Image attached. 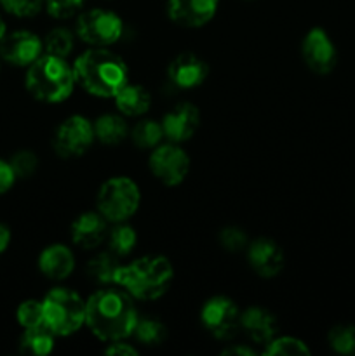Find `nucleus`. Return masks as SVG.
Returning a JSON list of instances; mask_svg holds the SVG:
<instances>
[{
	"mask_svg": "<svg viewBox=\"0 0 355 356\" xmlns=\"http://www.w3.org/2000/svg\"><path fill=\"white\" fill-rule=\"evenodd\" d=\"M86 323L101 341H122L132 336L138 312L131 294L120 289L97 291L86 302Z\"/></svg>",
	"mask_w": 355,
	"mask_h": 356,
	"instance_id": "f257e3e1",
	"label": "nucleus"
},
{
	"mask_svg": "<svg viewBox=\"0 0 355 356\" xmlns=\"http://www.w3.org/2000/svg\"><path fill=\"white\" fill-rule=\"evenodd\" d=\"M75 80L89 94L115 97L127 83V66L106 49H90L80 54L73 65Z\"/></svg>",
	"mask_w": 355,
	"mask_h": 356,
	"instance_id": "f03ea898",
	"label": "nucleus"
},
{
	"mask_svg": "<svg viewBox=\"0 0 355 356\" xmlns=\"http://www.w3.org/2000/svg\"><path fill=\"white\" fill-rule=\"evenodd\" d=\"M173 266L164 256L141 257L127 266H120L115 284L141 301H153L167 292L173 282Z\"/></svg>",
	"mask_w": 355,
	"mask_h": 356,
	"instance_id": "7ed1b4c3",
	"label": "nucleus"
},
{
	"mask_svg": "<svg viewBox=\"0 0 355 356\" xmlns=\"http://www.w3.org/2000/svg\"><path fill=\"white\" fill-rule=\"evenodd\" d=\"M73 68L66 65L65 58L45 54L33 61L26 73L28 92L44 103H61L72 94L75 86Z\"/></svg>",
	"mask_w": 355,
	"mask_h": 356,
	"instance_id": "20e7f679",
	"label": "nucleus"
},
{
	"mask_svg": "<svg viewBox=\"0 0 355 356\" xmlns=\"http://www.w3.org/2000/svg\"><path fill=\"white\" fill-rule=\"evenodd\" d=\"M44 325L54 336L75 334L86 323V302L68 289H52L42 301Z\"/></svg>",
	"mask_w": 355,
	"mask_h": 356,
	"instance_id": "39448f33",
	"label": "nucleus"
},
{
	"mask_svg": "<svg viewBox=\"0 0 355 356\" xmlns=\"http://www.w3.org/2000/svg\"><path fill=\"white\" fill-rule=\"evenodd\" d=\"M141 195L134 181L127 177H113L103 183L97 193V211L106 221L124 222L139 207Z\"/></svg>",
	"mask_w": 355,
	"mask_h": 356,
	"instance_id": "423d86ee",
	"label": "nucleus"
},
{
	"mask_svg": "<svg viewBox=\"0 0 355 356\" xmlns=\"http://www.w3.org/2000/svg\"><path fill=\"white\" fill-rule=\"evenodd\" d=\"M122 30H124L122 19L110 10H87L77 21V35L86 44L97 45V47L115 44L120 38Z\"/></svg>",
	"mask_w": 355,
	"mask_h": 356,
	"instance_id": "0eeeda50",
	"label": "nucleus"
},
{
	"mask_svg": "<svg viewBox=\"0 0 355 356\" xmlns=\"http://www.w3.org/2000/svg\"><path fill=\"white\" fill-rule=\"evenodd\" d=\"M200 322L216 339H230L240 329V312L230 298L216 296L202 306Z\"/></svg>",
	"mask_w": 355,
	"mask_h": 356,
	"instance_id": "6e6552de",
	"label": "nucleus"
},
{
	"mask_svg": "<svg viewBox=\"0 0 355 356\" xmlns=\"http://www.w3.org/2000/svg\"><path fill=\"white\" fill-rule=\"evenodd\" d=\"M94 125L86 117L73 115L58 127L54 136V149L63 159L80 156L94 141Z\"/></svg>",
	"mask_w": 355,
	"mask_h": 356,
	"instance_id": "1a4fd4ad",
	"label": "nucleus"
},
{
	"mask_svg": "<svg viewBox=\"0 0 355 356\" xmlns=\"http://www.w3.org/2000/svg\"><path fill=\"white\" fill-rule=\"evenodd\" d=\"M150 169L160 183L176 186L183 183L190 170V159L174 145H159L150 155Z\"/></svg>",
	"mask_w": 355,
	"mask_h": 356,
	"instance_id": "9d476101",
	"label": "nucleus"
},
{
	"mask_svg": "<svg viewBox=\"0 0 355 356\" xmlns=\"http://www.w3.org/2000/svg\"><path fill=\"white\" fill-rule=\"evenodd\" d=\"M301 54L306 66L319 75H327L333 72L338 61L336 47L322 28H312L306 33L301 45Z\"/></svg>",
	"mask_w": 355,
	"mask_h": 356,
	"instance_id": "9b49d317",
	"label": "nucleus"
},
{
	"mask_svg": "<svg viewBox=\"0 0 355 356\" xmlns=\"http://www.w3.org/2000/svg\"><path fill=\"white\" fill-rule=\"evenodd\" d=\"M42 54V42L35 33L26 30L3 35L0 40V56L16 66H30Z\"/></svg>",
	"mask_w": 355,
	"mask_h": 356,
	"instance_id": "f8f14e48",
	"label": "nucleus"
},
{
	"mask_svg": "<svg viewBox=\"0 0 355 356\" xmlns=\"http://www.w3.org/2000/svg\"><path fill=\"white\" fill-rule=\"evenodd\" d=\"M218 0H169L167 13L176 24L184 28H198L212 19Z\"/></svg>",
	"mask_w": 355,
	"mask_h": 356,
	"instance_id": "ddd939ff",
	"label": "nucleus"
},
{
	"mask_svg": "<svg viewBox=\"0 0 355 356\" xmlns=\"http://www.w3.org/2000/svg\"><path fill=\"white\" fill-rule=\"evenodd\" d=\"M200 124V113L190 103H181L167 111L162 118L164 136L173 143H183L194 138Z\"/></svg>",
	"mask_w": 355,
	"mask_h": 356,
	"instance_id": "4468645a",
	"label": "nucleus"
},
{
	"mask_svg": "<svg viewBox=\"0 0 355 356\" xmlns=\"http://www.w3.org/2000/svg\"><path fill=\"white\" fill-rule=\"evenodd\" d=\"M251 268L263 278H274L284 268V252L270 238H258L247 249Z\"/></svg>",
	"mask_w": 355,
	"mask_h": 356,
	"instance_id": "2eb2a0df",
	"label": "nucleus"
},
{
	"mask_svg": "<svg viewBox=\"0 0 355 356\" xmlns=\"http://www.w3.org/2000/svg\"><path fill=\"white\" fill-rule=\"evenodd\" d=\"M167 75L171 82L180 89H194L200 86L207 76V65L198 56L184 52L171 61Z\"/></svg>",
	"mask_w": 355,
	"mask_h": 356,
	"instance_id": "dca6fc26",
	"label": "nucleus"
},
{
	"mask_svg": "<svg viewBox=\"0 0 355 356\" xmlns=\"http://www.w3.org/2000/svg\"><path fill=\"white\" fill-rule=\"evenodd\" d=\"M240 329L258 344H268L277 332V318L268 309L253 306L240 313Z\"/></svg>",
	"mask_w": 355,
	"mask_h": 356,
	"instance_id": "f3484780",
	"label": "nucleus"
},
{
	"mask_svg": "<svg viewBox=\"0 0 355 356\" xmlns=\"http://www.w3.org/2000/svg\"><path fill=\"white\" fill-rule=\"evenodd\" d=\"M106 235V219L100 212H84L72 225L73 243L82 249H96Z\"/></svg>",
	"mask_w": 355,
	"mask_h": 356,
	"instance_id": "a211bd4d",
	"label": "nucleus"
},
{
	"mask_svg": "<svg viewBox=\"0 0 355 356\" xmlns=\"http://www.w3.org/2000/svg\"><path fill=\"white\" fill-rule=\"evenodd\" d=\"M38 268L44 273V277L51 280H65L70 277L75 268V259H73L72 250L66 245L56 243V245L47 247L38 257Z\"/></svg>",
	"mask_w": 355,
	"mask_h": 356,
	"instance_id": "6ab92c4d",
	"label": "nucleus"
},
{
	"mask_svg": "<svg viewBox=\"0 0 355 356\" xmlns=\"http://www.w3.org/2000/svg\"><path fill=\"white\" fill-rule=\"evenodd\" d=\"M115 104H117V110L125 117H139L150 110L152 97L145 87L125 83L115 96Z\"/></svg>",
	"mask_w": 355,
	"mask_h": 356,
	"instance_id": "aec40b11",
	"label": "nucleus"
},
{
	"mask_svg": "<svg viewBox=\"0 0 355 356\" xmlns=\"http://www.w3.org/2000/svg\"><path fill=\"white\" fill-rule=\"evenodd\" d=\"M19 348L26 355H49L54 348V334L45 325L31 327L24 330Z\"/></svg>",
	"mask_w": 355,
	"mask_h": 356,
	"instance_id": "412c9836",
	"label": "nucleus"
},
{
	"mask_svg": "<svg viewBox=\"0 0 355 356\" xmlns=\"http://www.w3.org/2000/svg\"><path fill=\"white\" fill-rule=\"evenodd\" d=\"M127 124L118 115H103L94 124V136L103 145H118L122 139L127 138Z\"/></svg>",
	"mask_w": 355,
	"mask_h": 356,
	"instance_id": "4be33fe9",
	"label": "nucleus"
},
{
	"mask_svg": "<svg viewBox=\"0 0 355 356\" xmlns=\"http://www.w3.org/2000/svg\"><path fill=\"white\" fill-rule=\"evenodd\" d=\"M120 268L113 252H101L87 263V275L100 284H115V277Z\"/></svg>",
	"mask_w": 355,
	"mask_h": 356,
	"instance_id": "5701e85b",
	"label": "nucleus"
},
{
	"mask_svg": "<svg viewBox=\"0 0 355 356\" xmlns=\"http://www.w3.org/2000/svg\"><path fill=\"white\" fill-rule=\"evenodd\" d=\"M132 143L141 149L157 148L164 138L162 124H157L153 120H141L134 125L131 132Z\"/></svg>",
	"mask_w": 355,
	"mask_h": 356,
	"instance_id": "b1692460",
	"label": "nucleus"
},
{
	"mask_svg": "<svg viewBox=\"0 0 355 356\" xmlns=\"http://www.w3.org/2000/svg\"><path fill=\"white\" fill-rule=\"evenodd\" d=\"M132 336L143 346H159V344H162L166 341L167 330L166 325L162 322H159V320L138 318V323H136L134 330H132Z\"/></svg>",
	"mask_w": 355,
	"mask_h": 356,
	"instance_id": "393cba45",
	"label": "nucleus"
},
{
	"mask_svg": "<svg viewBox=\"0 0 355 356\" xmlns=\"http://www.w3.org/2000/svg\"><path fill=\"white\" fill-rule=\"evenodd\" d=\"M136 242H138V235H136L134 228L127 225H117L108 235V245H110V252H113L117 257L129 256L134 250Z\"/></svg>",
	"mask_w": 355,
	"mask_h": 356,
	"instance_id": "a878e982",
	"label": "nucleus"
},
{
	"mask_svg": "<svg viewBox=\"0 0 355 356\" xmlns=\"http://www.w3.org/2000/svg\"><path fill=\"white\" fill-rule=\"evenodd\" d=\"M73 51V35L66 28H54L45 37V52L58 58H66Z\"/></svg>",
	"mask_w": 355,
	"mask_h": 356,
	"instance_id": "bb28decb",
	"label": "nucleus"
},
{
	"mask_svg": "<svg viewBox=\"0 0 355 356\" xmlns=\"http://www.w3.org/2000/svg\"><path fill=\"white\" fill-rule=\"evenodd\" d=\"M329 346L340 355H355V327L354 325H338L331 329Z\"/></svg>",
	"mask_w": 355,
	"mask_h": 356,
	"instance_id": "cd10ccee",
	"label": "nucleus"
},
{
	"mask_svg": "<svg viewBox=\"0 0 355 356\" xmlns=\"http://www.w3.org/2000/svg\"><path fill=\"white\" fill-rule=\"evenodd\" d=\"M265 355H282V356H292V355H310V350L303 341L296 339V337H277L268 343Z\"/></svg>",
	"mask_w": 355,
	"mask_h": 356,
	"instance_id": "c85d7f7f",
	"label": "nucleus"
},
{
	"mask_svg": "<svg viewBox=\"0 0 355 356\" xmlns=\"http://www.w3.org/2000/svg\"><path fill=\"white\" fill-rule=\"evenodd\" d=\"M17 322L24 329L44 325V308H42V301H33V299L24 301L17 308Z\"/></svg>",
	"mask_w": 355,
	"mask_h": 356,
	"instance_id": "c756f323",
	"label": "nucleus"
},
{
	"mask_svg": "<svg viewBox=\"0 0 355 356\" xmlns=\"http://www.w3.org/2000/svg\"><path fill=\"white\" fill-rule=\"evenodd\" d=\"M219 243L228 252H239V250L246 249L249 240H247L244 229L237 228V226H226L219 232Z\"/></svg>",
	"mask_w": 355,
	"mask_h": 356,
	"instance_id": "7c9ffc66",
	"label": "nucleus"
},
{
	"mask_svg": "<svg viewBox=\"0 0 355 356\" xmlns=\"http://www.w3.org/2000/svg\"><path fill=\"white\" fill-rule=\"evenodd\" d=\"M10 167H13L14 174L19 179H24V177H30L31 174L37 170L38 167V159L31 152H17L16 155L10 159Z\"/></svg>",
	"mask_w": 355,
	"mask_h": 356,
	"instance_id": "2f4dec72",
	"label": "nucleus"
},
{
	"mask_svg": "<svg viewBox=\"0 0 355 356\" xmlns=\"http://www.w3.org/2000/svg\"><path fill=\"white\" fill-rule=\"evenodd\" d=\"M0 6L17 17H30L40 10L42 0H0Z\"/></svg>",
	"mask_w": 355,
	"mask_h": 356,
	"instance_id": "473e14b6",
	"label": "nucleus"
},
{
	"mask_svg": "<svg viewBox=\"0 0 355 356\" xmlns=\"http://www.w3.org/2000/svg\"><path fill=\"white\" fill-rule=\"evenodd\" d=\"M82 3L84 0H45L47 13L52 17H58V19H65V17L73 16L80 9Z\"/></svg>",
	"mask_w": 355,
	"mask_h": 356,
	"instance_id": "72a5a7b5",
	"label": "nucleus"
},
{
	"mask_svg": "<svg viewBox=\"0 0 355 356\" xmlns=\"http://www.w3.org/2000/svg\"><path fill=\"white\" fill-rule=\"evenodd\" d=\"M16 174H14L13 167L6 160H0V195L9 191L13 188L14 181H16Z\"/></svg>",
	"mask_w": 355,
	"mask_h": 356,
	"instance_id": "f704fd0d",
	"label": "nucleus"
},
{
	"mask_svg": "<svg viewBox=\"0 0 355 356\" xmlns=\"http://www.w3.org/2000/svg\"><path fill=\"white\" fill-rule=\"evenodd\" d=\"M106 355H138V351H136V348L129 346V344L125 343H120V341H113V344L111 346L106 348V351H104Z\"/></svg>",
	"mask_w": 355,
	"mask_h": 356,
	"instance_id": "c9c22d12",
	"label": "nucleus"
},
{
	"mask_svg": "<svg viewBox=\"0 0 355 356\" xmlns=\"http://www.w3.org/2000/svg\"><path fill=\"white\" fill-rule=\"evenodd\" d=\"M223 355H242V356H249L254 355V351L247 346H232L223 350Z\"/></svg>",
	"mask_w": 355,
	"mask_h": 356,
	"instance_id": "e433bc0d",
	"label": "nucleus"
},
{
	"mask_svg": "<svg viewBox=\"0 0 355 356\" xmlns=\"http://www.w3.org/2000/svg\"><path fill=\"white\" fill-rule=\"evenodd\" d=\"M9 242H10V232L7 229V226H3L2 222H0V252H3V250L7 249Z\"/></svg>",
	"mask_w": 355,
	"mask_h": 356,
	"instance_id": "4c0bfd02",
	"label": "nucleus"
},
{
	"mask_svg": "<svg viewBox=\"0 0 355 356\" xmlns=\"http://www.w3.org/2000/svg\"><path fill=\"white\" fill-rule=\"evenodd\" d=\"M3 35H6V24H3L2 17H0V40L3 38Z\"/></svg>",
	"mask_w": 355,
	"mask_h": 356,
	"instance_id": "58836bf2",
	"label": "nucleus"
}]
</instances>
